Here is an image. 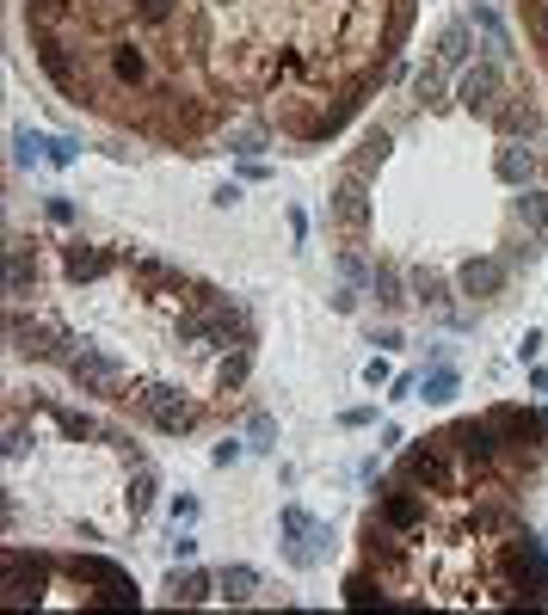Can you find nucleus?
<instances>
[{"label": "nucleus", "mask_w": 548, "mask_h": 615, "mask_svg": "<svg viewBox=\"0 0 548 615\" xmlns=\"http://www.w3.org/2000/svg\"><path fill=\"white\" fill-rule=\"evenodd\" d=\"M49 167H75V142H49Z\"/></svg>", "instance_id": "obj_36"}, {"label": "nucleus", "mask_w": 548, "mask_h": 615, "mask_svg": "<svg viewBox=\"0 0 548 615\" xmlns=\"http://www.w3.org/2000/svg\"><path fill=\"white\" fill-rule=\"evenodd\" d=\"M500 87H505V75H500V62L487 56V62H474L469 75H462V87H456V99L469 111H493L500 105Z\"/></svg>", "instance_id": "obj_8"}, {"label": "nucleus", "mask_w": 548, "mask_h": 615, "mask_svg": "<svg viewBox=\"0 0 548 615\" xmlns=\"http://www.w3.org/2000/svg\"><path fill=\"white\" fill-rule=\"evenodd\" d=\"M382 154H389V130H370V136H364V154H358V172L370 167V160H382Z\"/></svg>", "instance_id": "obj_33"}, {"label": "nucleus", "mask_w": 548, "mask_h": 615, "mask_svg": "<svg viewBox=\"0 0 548 615\" xmlns=\"http://www.w3.org/2000/svg\"><path fill=\"white\" fill-rule=\"evenodd\" d=\"M228 461H241V444L228 437V444H216V468H228Z\"/></svg>", "instance_id": "obj_40"}, {"label": "nucleus", "mask_w": 548, "mask_h": 615, "mask_svg": "<svg viewBox=\"0 0 548 615\" xmlns=\"http://www.w3.org/2000/svg\"><path fill=\"white\" fill-rule=\"evenodd\" d=\"M271 431H278V425H271V413H253V444L271 449Z\"/></svg>", "instance_id": "obj_35"}, {"label": "nucleus", "mask_w": 548, "mask_h": 615, "mask_svg": "<svg viewBox=\"0 0 548 615\" xmlns=\"http://www.w3.org/2000/svg\"><path fill=\"white\" fill-rule=\"evenodd\" d=\"M401 480L425 487V492H456V449L444 444V437H425L420 449L401 456Z\"/></svg>", "instance_id": "obj_5"}, {"label": "nucleus", "mask_w": 548, "mask_h": 615, "mask_svg": "<svg viewBox=\"0 0 548 615\" xmlns=\"http://www.w3.org/2000/svg\"><path fill=\"white\" fill-rule=\"evenodd\" d=\"M32 283H37V259L25 253V246H13V253H7V295H13V302H25V295H32Z\"/></svg>", "instance_id": "obj_15"}, {"label": "nucleus", "mask_w": 548, "mask_h": 615, "mask_svg": "<svg viewBox=\"0 0 548 615\" xmlns=\"http://www.w3.org/2000/svg\"><path fill=\"white\" fill-rule=\"evenodd\" d=\"M37 62H44V75L56 80V87H80V75H75V62H68V49L49 37V31H37Z\"/></svg>", "instance_id": "obj_14"}, {"label": "nucleus", "mask_w": 548, "mask_h": 615, "mask_svg": "<svg viewBox=\"0 0 548 615\" xmlns=\"http://www.w3.org/2000/svg\"><path fill=\"white\" fill-rule=\"evenodd\" d=\"M148 505H155V468L136 461V480H130V517H142Z\"/></svg>", "instance_id": "obj_25"}, {"label": "nucleus", "mask_w": 548, "mask_h": 615, "mask_svg": "<svg viewBox=\"0 0 548 615\" xmlns=\"http://www.w3.org/2000/svg\"><path fill=\"white\" fill-rule=\"evenodd\" d=\"M487 603H548V554L536 536L512 529L493 554V591Z\"/></svg>", "instance_id": "obj_1"}, {"label": "nucleus", "mask_w": 548, "mask_h": 615, "mask_svg": "<svg viewBox=\"0 0 548 615\" xmlns=\"http://www.w3.org/2000/svg\"><path fill=\"white\" fill-rule=\"evenodd\" d=\"M179 338H186L191 351H228V345H247V314H241L228 295L198 290L191 308L179 314Z\"/></svg>", "instance_id": "obj_2"}, {"label": "nucleus", "mask_w": 548, "mask_h": 615, "mask_svg": "<svg viewBox=\"0 0 548 615\" xmlns=\"http://www.w3.org/2000/svg\"><path fill=\"white\" fill-rule=\"evenodd\" d=\"M438 62H444V68H462V62H469V19L444 25V37H438Z\"/></svg>", "instance_id": "obj_19"}, {"label": "nucleus", "mask_w": 548, "mask_h": 615, "mask_svg": "<svg viewBox=\"0 0 548 615\" xmlns=\"http://www.w3.org/2000/svg\"><path fill=\"white\" fill-rule=\"evenodd\" d=\"M389 388H394V394H389V400H407V394H413V388H420V376H394V382H389Z\"/></svg>", "instance_id": "obj_39"}, {"label": "nucleus", "mask_w": 548, "mask_h": 615, "mask_svg": "<svg viewBox=\"0 0 548 615\" xmlns=\"http://www.w3.org/2000/svg\"><path fill=\"white\" fill-rule=\"evenodd\" d=\"M13 160H19V167H32V160H49V142L32 136V130H19V136H13Z\"/></svg>", "instance_id": "obj_28"}, {"label": "nucleus", "mask_w": 548, "mask_h": 615, "mask_svg": "<svg viewBox=\"0 0 548 615\" xmlns=\"http://www.w3.org/2000/svg\"><path fill=\"white\" fill-rule=\"evenodd\" d=\"M111 75L124 80V87H142L148 80V56L136 44H111Z\"/></svg>", "instance_id": "obj_16"}, {"label": "nucleus", "mask_w": 548, "mask_h": 615, "mask_svg": "<svg viewBox=\"0 0 548 615\" xmlns=\"http://www.w3.org/2000/svg\"><path fill=\"white\" fill-rule=\"evenodd\" d=\"M172 517L191 523V517H198V499H191V492H179V499H172Z\"/></svg>", "instance_id": "obj_38"}, {"label": "nucleus", "mask_w": 548, "mask_h": 615, "mask_svg": "<svg viewBox=\"0 0 548 615\" xmlns=\"http://www.w3.org/2000/svg\"><path fill=\"white\" fill-rule=\"evenodd\" d=\"M136 19H142V25H167V19H172V0H136Z\"/></svg>", "instance_id": "obj_32"}, {"label": "nucleus", "mask_w": 548, "mask_h": 615, "mask_svg": "<svg viewBox=\"0 0 548 615\" xmlns=\"http://www.w3.org/2000/svg\"><path fill=\"white\" fill-rule=\"evenodd\" d=\"M530 31H536V44L548 49V0H536V7H530Z\"/></svg>", "instance_id": "obj_34"}, {"label": "nucleus", "mask_w": 548, "mask_h": 615, "mask_svg": "<svg viewBox=\"0 0 548 615\" xmlns=\"http://www.w3.org/2000/svg\"><path fill=\"white\" fill-rule=\"evenodd\" d=\"M63 369H68V382H75L80 394H93V400H130V394H124V364H118L111 351L80 345V351L63 357Z\"/></svg>", "instance_id": "obj_3"}, {"label": "nucleus", "mask_w": 548, "mask_h": 615, "mask_svg": "<svg viewBox=\"0 0 548 615\" xmlns=\"http://www.w3.org/2000/svg\"><path fill=\"white\" fill-rule=\"evenodd\" d=\"M111 253L105 246H93V241H68L63 246V271L75 277V283H99V277H111Z\"/></svg>", "instance_id": "obj_9"}, {"label": "nucleus", "mask_w": 548, "mask_h": 615, "mask_svg": "<svg viewBox=\"0 0 548 615\" xmlns=\"http://www.w3.org/2000/svg\"><path fill=\"white\" fill-rule=\"evenodd\" d=\"M469 523H474V529H517V523H512V511H505L500 499H487V505H474V511H469Z\"/></svg>", "instance_id": "obj_27"}, {"label": "nucleus", "mask_w": 548, "mask_h": 615, "mask_svg": "<svg viewBox=\"0 0 548 615\" xmlns=\"http://www.w3.org/2000/svg\"><path fill=\"white\" fill-rule=\"evenodd\" d=\"M370 290H377V302H389V308L407 302V295H401V271H394V265H370Z\"/></svg>", "instance_id": "obj_23"}, {"label": "nucleus", "mask_w": 548, "mask_h": 615, "mask_svg": "<svg viewBox=\"0 0 548 615\" xmlns=\"http://www.w3.org/2000/svg\"><path fill=\"white\" fill-rule=\"evenodd\" d=\"M493 123H500L505 136H524V142L543 130V118H536V105H530V92H517L512 105H500V111H493Z\"/></svg>", "instance_id": "obj_12"}, {"label": "nucleus", "mask_w": 548, "mask_h": 615, "mask_svg": "<svg viewBox=\"0 0 548 615\" xmlns=\"http://www.w3.org/2000/svg\"><path fill=\"white\" fill-rule=\"evenodd\" d=\"M136 413L155 431H167V437H186V431H198L204 406H191V400L179 394V388H167V382H148V388H136Z\"/></svg>", "instance_id": "obj_4"}, {"label": "nucleus", "mask_w": 548, "mask_h": 615, "mask_svg": "<svg viewBox=\"0 0 548 615\" xmlns=\"http://www.w3.org/2000/svg\"><path fill=\"white\" fill-rule=\"evenodd\" d=\"M364 382L382 388V382H389V364H382V357H370V364H364Z\"/></svg>", "instance_id": "obj_37"}, {"label": "nucleus", "mask_w": 548, "mask_h": 615, "mask_svg": "<svg viewBox=\"0 0 548 615\" xmlns=\"http://www.w3.org/2000/svg\"><path fill=\"white\" fill-rule=\"evenodd\" d=\"M493 172H500L505 185H536V160L524 148H500V160H493Z\"/></svg>", "instance_id": "obj_18"}, {"label": "nucleus", "mask_w": 548, "mask_h": 615, "mask_svg": "<svg viewBox=\"0 0 548 615\" xmlns=\"http://www.w3.org/2000/svg\"><path fill=\"white\" fill-rule=\"evenodd\" d=\"M505 259H469L462 271H456V283H462V295H474V302H487V295L505 290Z\"/></svg>", "instance_id": "obj_11"}, {"label": "nucleus", "mask_w": 548, "mask_h": 615, "mask_svg": "<svg viewBox=\"0 0 548 615\" xmlns=\"http://www.w3.org/2000/svg\"><path fill=\"white\" fill-rule=\"evenodd\" d=\"M420 388H425V400H432V406H444V400H450L462 382H456V369H432V376H425Z\"/></svg>", "instance_id": "obj_29"}, {"label": "nucleus", "mask_w": 548, "mask_h": 615, "mask_svg": "<svg viewBox=\"0 0 548 615\" xmlns=\"http://www.w3.org/2000/svg\"><path fill=\"white\" fill-rule=\"evenodd\" d=\"M517 222L530 234H543L548 228V191H524V198H517Z\"/></svg>", "instance_id": "obj_24"}, {"label": "nucleus", "mask_w": 548, "mask_h": 615, "mask_svg": "<svg viewBox=\"0 0 548 615\" xmlns=\"http://www.w3.org/2000/svg\"><path fill=\"white\" fill-rule=\"evenodd\" d=\"M333 215H339V222H345L351 234H364V228H370V198H364V172H358V167L345 172V179H339V191H333Z\"/></svg>", "instance_id": "obj_10"}, {"label": "nucleus", "mask_w": 548, "mask_h": 615, "mask_svg": "<svg viewBox=\"0 0 548 615\" xmlns=\"http://www.w3.org/2000/svg\"><path fill=\"white\" fill-rule=\"evenodd\" d=\"M425 517H432V505H425L420 487H394L377 499V523H389L394 536H413V529H425Z\"/></svg>", "instance_id": "obj_7"}, {"label": "nucleus", "mask_w": 548, "mask_h": 615, "mask_svg": "<svg viewBox=\"0 0 548 615\" xmlns=\"http://www.w3.org/2000/svg\"><path fill=\"white\" fill-rule=\"evenodd\" d=\"M210 584H216L210 572H172V579H167V597H172V603H204Z\"/></svg>", "instance_id": "obj_20"}, {"label": "nucleus", "mask_w": 548, "mask_h": 615, "mask_svg": "<svg viewBox=\"0 0 548 615\" xmlns=\"http://www.w3.org/2000/svg\"><path fill=\"white\" fill-rule=\"evenodd\" d=\"M444 444L456 449V461H462V468H469V474H493V468H500V431L487 425V418H462V425H450L444 431Z\"/></svg>", "instance_id": "obj_6"}, {"label": "nucleus", "mask_w": 548, "mask_h": 615, "mask_svg": "<svg viewBox=\"0 0 548 615\" xmlns=\"http://www.w3.org/2000/svg\"><path fill=\"white\" fill-rule=\"evenodd\" d=\"M247 369H253V351H247V345H235V357H222V364H216V388H222V394L241 388V382H247Z\"/></svg>", "instance_id": "obj_21"}, {"label": "nucleus", "mask_w": 548, "mask_h": 615, "mask_svg": "<svg viewBox=\"0 0 548 615\" xmlns=\"http://www.w3.org/2000/svg\"><path fill=\"white\" fill-rule=\"evenodd\" d=\"M345 603H382V579H370V572H351V579H345Z\"/></svg>", "instance_id": "obj_26"}, {"label": "nucleus", "mask_w": 548, "mask_h": 615, "mask_svg": "<svg viewBox=\"0 0 548 615\" xmlns=\"http://www.w3.org/2000/svg\"><path fill=\"white\" fill-rule=\"evenodd\" d=\"M474 25L487 31V49H493V62H505V56H512V37H505L500 13H487V7H474Z\"/></svg>", "instance_id": "obj_22"}, {"label": "nucleus", "mask_w": 548, "mask_h": 615, "mask_svg": "<svg viewBox=\"0 0 548 615\" xmlns=\"http://www.w3.org/2000/svg\"><path fill=\"white\" fill-rule=\"evenodd\" d=\"M413 290H420V302H432V308L450 302V295H444V277H438V271H413Z\"/></svg>", "instance_id": "obj_31"}, {"label": "nucleus", "mask_w": 548, "mask_h": 615, "mask_svg": "<svg viewBox=\"0 0 548 615\" xmlns=\"http://www.w3.org/2000/svg\"><path fill=\"white\" fill-rule=\"evenodd\" d=\"M413 92H420V105H438V92H444V62H432V68H420V80H413Z\"/></svg>", "instance_id": "obj_30"}, {"label": "nucleus", "mask_w": 548, "mask_h": 615, "mask_svg": "<svg viewBox=\"0 0 548 615\" xmlns=\"http://www.w3.org/2000/svg\"><path fill=\"white\" fill-rule=\"evenodd\" d=\"M130 277H136L142 290H186V277L172 271L167 259H148V253H136V259H130Z\"/></svg>", "instance_id": "obj_13"}, {"label": "nucleus", "mask_w": 548, "mask_h": 615, "mask_svg": "<svg viewBox=\"0 0 548 615\" xmlns=\"http://www.w3.org/2000/svg\"><path fill=\"white\" fill-rule=\"evenodd\" d=\"M216 591H222L228 603H247L253 591H259V572H253V567H241V560H235V567H222V572H216Z\"/></svg>", "instance_id": "obj_17"}]
</instances>
